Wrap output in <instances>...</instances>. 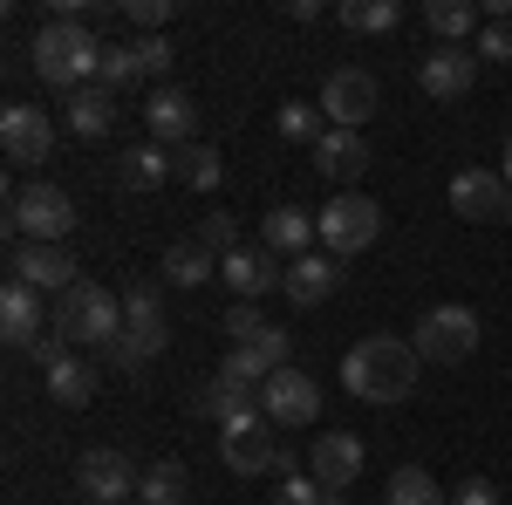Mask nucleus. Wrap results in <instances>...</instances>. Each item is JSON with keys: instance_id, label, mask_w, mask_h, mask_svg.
<instances>
[{"instance_id": "6ab92c4d", "label": "nucleus", "mask_w": 512, "mask_h": 505, "mask_svg": "<svg viewBox=\"0 0 512 505\" xmlns=\"http://www.w3.org/2000/svg\"><path fill=\"white\" fill-rule=\"evenodd\" d=\"M335 287H342V260H335V253H301V260H287V287H280V294H287L294 308H321Z\"/></svg>"}, {"instance_id": "2eb2a0df", "label": "nucleus", "mask_w": 512, "mask_h": 505, "mask_svg": "<svg viewBox=\"0 0 512 505\" xmlns=\"http://www.w3.org/2000/svg\"><path fill=\"white\" fill-rule=\"evenodd\" d=\"M219 280L233 287L239 301H260V294L287 287V267H280V253H274V246H239L233 260L219 267Z\"/></svg>"}, {"instance_id": "9d476101", "label": "nucleus", "mask_w": 512, "mask_h": 505, "mask_svg": "<svg viewBox=\"0 0 512 505\" xmlns=\"http://www.w3.org/2000/svg\"><path fill=\"white\" fill-rule=\"evenodd\" d=\"M260 410H267L280 430H308L321 417L315 376H308V369H274V376H267V389H260Z\"/></svg>"}, {"instance_id": "79ce46f5", "label": "nucleus", "mask_w": 512, "mask_h": 505, "mask_svg": "<svg viewBox=\"0 0 512 505\" xmlns=\"http://www.w3.org/2000/svg\"><path fill=\"white\" fill-rule=\"evenodd\" d=\"M103 362H110V369H144V362H151V349H144V342H137V335H130V328H123L117 342H110V349H103Z\"/></svg>"}, {"instance_id": "a211bd4d", "label": "nucleus", "mask_w": 512, "mask_h": 505, "mask_svg": "<svg viewBox=\"0 0 512 505\" xmlns=\"http://www.w3.org/2000/svg\"><path fill=\"white\" fill-rule=\"evenodd\" d=\"M137 485H144V478H137V465H130L123 451H82V492L96 505H130Z\"/></svg>"}, {"instance_id": "473e14b6", "label": "nucleus", "mask_w": 512, "mask_h": 505, "mask_svg": "<svg viewBox=\"0 0 512 505\" xmlns=\"http://www.w3.org/2000/svg\"><path fill=\"white\" fill-rule=\"evenodd\" d=\"M396 21H403L396 0H349L342 7V28H355V35H390Z\"/></svg>"}, {"instance_id": "7c9ffc66", "label": "nucleus", "mask_w": 512, "mask_h": 505, "mask_svg": "<svg viewBox=\"0 0 512 505\" xmlns=\"http://www.w3.org/2000/svg\"><path fill=\"white\" fill-rule=\"evenodd\" d=\"M171 178L192 185V192H212V185H219V151H212V144H185V151H171Z\"/></svg>"}, {"instance_id": "4be33fe9", "label": "nucleus", "mask_w": 512, "mask_h": 505, "mask_svg": "<svg viewBox=\"0 0 512 505\" xmlns=\"http://www.w3.org/2000/svg\"><path fill=\"white\" fill-rule=\"evenodd\" d=\"M198 410H205L219 430H233V424H246V417H260V389L233 383V376H212V383L198 389Z\"/></svg>"}, {"instance_id": "ddd939ff", "label": "nucleus", "mask_w": 512, "mask_h": 505, "mask_svg": "<svg viewBox=\"0 0 512 505\" xmlns=\"http://www.w3.org/2000/svg\"><path fill=\"white\" fill-rule=\"evenodd\" d=\"M7 280H28L35 294H69L82 273H76V260H69V246H14Z\"/></svg>"}, {"instance_id": "f3484780", "label": "nucleus", "mask_w": 512, "mask_h": 505, "mask_svg": "<svg viewBox=\"0 0 512 505\" xmlns=\"http://www.w3.org/2000/svg\"><path fill=\"white\" fill-rule=\"evenodd\" d=\"M0 335H7V349H35L41 335H48L41 294L28 280H7V287H0Z\"/></svg>"}, {"instance_id": "c9c22d12", "label": "nucleus", "mask_w": 512, "mask_h": 505, "mask_svg": "<svg viewBox=\"0 0 512 505\" xmlns=\"http://www.w3.org/2000/svg\"><path fill=\"white\" fill-rule=\"evenodd\" d=\"M130 48H137V69H144V82H158L164 69L178 62V48H171L164 35H144V41H130Z\"/></svg>"}, {"instance_id": "a19ab883", "label": "nucleus", "mask_w": 512, "mask_h": 505, "mask_svg": "<svg viewBox=\"0 0 512 505\" xmlns=\"http://www.w3.org/2000/svg\"><path fill=\"white\" fill-rule=\"evenodd\" d=\"M260 328H267V321H260V308H253V301H233V308H226V335H233L239 349H246Z\"/></svg>"}, {"instance_id": "c756f323", "label": "nucleus", "mask_w": 512, "mask_h": 505, "mask_svg": "<svg viewBox=\"0 0 512 505\" xmlns=\"http://www.w3.org/2000/svg\"><path fill=\"white\" fill-rule=\"evenodd\" d=\"M137 499H144V505H185V499H192V478H185V465H178V458H164V465L144 471Z\"/></svg>"}, {"instance_id": "b1692460", "label": "nucleus", "mask_w": 512, "mask_h": 505, "mask_svg": "<svg viewBox=\"0 0 512 505\" xmlns=\"http://www.w3.org/2000/svg\"><path fill=\"white\" fill-rule=\"evenodd\" d=\"M117 178H123V192H158L171 178V151L164 144H137V151L117 157Z\"/></svg>"}, {"instance_id": "49530a36", "label": "nucleus", "mask_w": 512, "mask_h": 505, "mask_svg": "<svg viewBox=\"0 0 512 505\" xmlns=\"http://www.w3.org/2000/svg\"><path fill=\"white\" fill-rule=\"evenodd\" d=\"M506 226H512V219H506Z\"/></svg>"}, {"instance_id": "5701e85b", "label": "nucleus", "mask_w": 512, "mask_h": 505, "mask_svg": "<svg viewBox=\"0 0 512 505\" xmlns=\"http://www.w3.org/2000/svg\"><path fill=\"white\" fill-rule=\"evenodd\" d=\"M315 171L321 178H335V185H349L355 171H369V144H362V130H328L315 144Z\"/></svg>"}, {"instance_id": "bb28decb", "label": "nucleus", "mask_w": 512, "mask_h": 505, "mask_svg": "<svg viewBox=\"0 0 512 505\" xmlns=\"http://www.w3.org/2000/svg\"><path fill=\"white\" fill-rule=\"evenodd\" d=\"M41 389H48V396H55L62 410H82V403L96 396V369H89L82 355H69V362H55V369L41 376Z\"/></svg>"}, {"instance_id": "393cba45", "label": "nucleus", "mask_w": 512, "mask_h": 505, "mask_svg": "<svg viewBox=\"0 0 512 505\" xmlns=\"http://www.w3.org/2000/svg\"><path fill=\"white\" fill-rule=\"evenodd\" d=\"M158 273L171 280V287H205L212 273H219V260L198 246V239H178V246H164V260H158Z\"/></svg>"}, {"instance_id": "f8f14e48", "label": "nucleus", "mask_w": 512, "mask_h": 505, "mask_svg": "<svg viewBox=\"0 0 512 505\" xmlns=\"http://www.w3.org/2000/svg\"><path fill=\"white\" fill-rule=\"evenodd\" d=\"M308 478L328 485V492H349L355 478H362V437L355 430H321L315 444H308Z\"/></svg>"}, {"instance_id": "2f4dec72", "label": "nucleus", "mask_w": 512, "mask_h": 505, "mask_svg": "<svg viewBox=\"0 0 512 505\" xmlns=\"http://www.w3.org/2000/svg\"><path fill=\"white\" fill-rule=\"evenodd\" d=\"M130 82H144V69H137V48H123V41H103V62H96V89H130Z\"/></svg>"}, {"instance_id": "c03bdc74", "label": "nucleus", "mask_w": 512, "mask_h": 505, "mask_svg": "<svg viewBox=\"0 0 512 505\" xmlns=\"http://www.w3.org/2000/svg\"><path fill=\"white\" fill-rule=\"evenodd\" d=\"M451 505H499V485H492V478H465V485L451 492Z\"/></svg>"}, {"instance_id": "6e6552de", "label": "nucleus", "mask_w": 512, "mask_h": 505, "mask_svg": "<svg viewBox=\"0 0 512 505\" xmlns=\"http://www.w3.org/2000/svg\"><path fill=\"white\" fill-rule=\"evenodd\" d=\"M451 212L458 219H472V226H506L512 219V185H506V171H458L451 178Z\"/></svg>"}, {"instance_id": "72a5a7b5", "label": "nucleus", "mask_w": 512, "mask_h": 505, "mask_svg": "<svg viewBox=\"0 0 512 505\" xmlns=\"http://www.w3.org/2000/svg\"><path fill=\"white\" fill-rule=\"evenodd\" d=\"M192 239L205 246V253H212V260H219V267H226V260L239 253V226H233V212H205Z\"/></svg>"}, {"instance_id": "f03ea898", "label": "nucleus", "mask_w": 512, "mask_h": 505, "mask_svg": "<svg viewBox=\"0 0 512 505\" xmlns=\"http://www.w3.org/2000/svg\"><path fill=\"white\" fill-rule=\"evenodd\" d=\"M48 328H55L69 349H110L123 335V294H110L103 280H76L69 294H55Z\"/></svg>"}, {"instance_id": "e433bc0d", "label": "nucleus", "mask_w": 512, "mask_h": 505, "mask_svg": "<svg viewBox=\"0 0 512 505\" xmlns=\"http://www.w3.org/2000/svg\"><path fill=\"white\" fill-rule=\"evenodd\" d=\"M219 376H233V383H246V389H267V376H274V369H267L253 349H233L226 362H219Z\"/></svg>"}, {"instance_id": "a18cd8bd", "label": "nucleus", "mask_w": 512, "mask_h": 505, "mask_svg": "<svg viewBox=\"0 0 512 505\" xmlns=\"http://www.w3.org/2000/svg\"><path fill=\"white\" fill-rule=\"evenodd\" d=\"M506 185H512V137H506Z\"/></svg>"}, {"instance_id": "f704fd0d", "label": "nucleus", "mask_w": 512, "mask_h": 505, "mask_svg": "<svg viewBox=\"0 0 512 505\" xmlns=\"http://www.w3.org/2000/svg\"><path fill=\"white\" fill-rule=\"evenodd\" d=\"M280 137H287V144H321L328 130H321L315 103H301V96H294V103H280Z\"/></svg>"}, {"instance_id": "58836bf2", "label": "nucleus", "mask_w": 512, "mask_h": 505, "mask_svg": "<svg viewBox=\"0 0 512 505\" xmlns=\"http://www.w3.org/2000/svg\"><path fill=\"white\" fill-rule=\"evenodd\" d=\"M472 55H485V62H512V21H485Z\"/></svg>"}, {"instance_id": "9b49d317", "label": "nucleus", "mask_w": 512, "mask_h": 505, "mask_svg": "<svg viewBox=\"0 0 512 505\" xmlns=\"http://www.w3.org/2000/svg\"><path fill=\"white\" fill-rule=\"evenodd\" d=\"M0 151H7V164H48V151H55V123H48V110H35V103H7V110H0Z\"/></svg>"}, {"instance_id": "412c9836", "label": "nucleus", "mask_w": 512, "mask_h": 505, "mask_svg": "<svg viewBox=\"0 0 512 505\" xmlns=\"http://www.w3.org/2000/svg\"><path fill=\"white\" fill-rule=\"evenodd\" d=\"M315 239H321V226H315V212H301V205H274L267 219H260V246H274V253H315Z\"/></svg>"}, {"instance_id": "39448f33", "label": "nucleus", "mask_w": 512, "mask_h": 505, "mask_svg": "<svg viewBox=\"0 0 512 505\" xmlns=\"http://www.w3.org/2000/svg\"><path fill=\"white\" fill-rule=\"evenodd\" d=\"M478 314L465 308V301H444V308H424V321H417V335H410V349L424 355V362H437V369H458V362H472L478 355Z\"/></svg>"}, {"instance_id": "a878e982", "label": "nucleus", "mask_w": 512, "mask_h": 505, "mask_svg": "<svg viewBox=\"0 0 512 505\" xmlns=\"http://www.w3.org/2000/svg\"><path fill=\"white\" fill-rule=\"evenodd\" d=\"M110 123H117V103H110V89H76V96H69V130H76L82 144L110 137Z\"/></svg>"}, {"instance_id": "423d86ee", "label": "nucleus", "mask_w": 512, "mask_h": 505, "mask_svg": "<svg viewBox=\"0 0 512 505\" xmlns=\"http://www.w3.org/2000/svg\"><path fill=\"white\" fill-rule=\"evenodd\" d=\"M274 417L260 410V417H246V424H233L226 437H219V451H226V465L239 471V478H294V451L274 437Z\"/></svg>"}, {"instance_id": "dca6fc26", "label": "nucleus", "mask_w": 512, "mask_h": 505, "mask_svg": "<svg viewBox=\"0 0 512 505\" xmlns=\"http://www.w3.org/2000/svg\"><path fill=\"white\" fill-rule=\"evenodd\" d=\"M123 328H130L151 355L171 342V314H164V294H158V280H151V273L123 287Z\"/></svg>"}, {"instance_id": "0eeeda50", "label": "nucleus", "mask_w": 512, "mask_h": 505, "mask_svg": "<svg viewBox=\"0 0 512 505\" xmlns=\"http://www.w3.org/2000/svg\"><path fill=\"white\" fill-rule=\"evenodd\" d=\"M315 226H321V253L349 260V253H369V246H376L383 212H376V198H362V192H335L315 212Z\"/></svg>"}, {"instance_id": "aec40b11", "label": "nucleus", "mask_w": 512, "mask_h": 505, "mask_svg": "<svg viewBox=\"0 0 512 505\" xmlns=\"http://www.w3.org/2000/svg\"><path fill=\"white\" fill-rule=\"evenodd\" d=\"M144 123H151V144H192V130H198V110H192V96L185 89H151V110H144Z\"/></svg>"}, {"instance_id": "20e7f679", "label": "nucleus", "mask_w": 512, "mask_h": 505, "mask_svg": "<svg viewBox=\"0 0 512 505\" xmlns=\"http://www.w3.org/2000/svg\"><path fill=\"white\" fill-rule=\"evenodd\" d=\"M7 212H14L7 226L21 233V246H62V239L76 233V198L62 192V185H48V178L21 185V192L7 198Z\"/></svg>"}, {"instance_id": "1a4fd4ad", "label": "nucleus", "mask_w": 512, "mask_h": 505, "mask_svg": "<svg viewBox=\"0 0 512 505\" xmlns=\"http://www.w3.org/2000/svg\"><path fill=\"white\" fill-rule=\"evenodd\" d=\"M376 103H383V89L369 69H335V76L321 82V117L335 123V130H362V123L376 117Z\"/></svg>"}, {"instance_id": "ea45409f", "label": "nucleus", "mask_w": 512, "mask_h": 505, "mask_svg": "<svg viewBox=\"0 0 512 505\" xmlns=\"http://www.w3.org/2000/svg\"><path fill=\"white\" fill-rule=\"evenodd\" d=\"M123 14H130V28H144V35H164V21H171V0H123Z\"/></svg>"}, {"instance_id": "c85d7f7f", "label": "nucleus", "mask_w": 512, "mask_h": 505, "mask_svg": "<svg viewBox=\"0 0 512 505\" xmlns=\"http://www.w3.org/2000/svg\"><path fill=\"white\" fill-rule=\"evenodd\" d=\"M390 505H451V492L437 485L424 465H403V471H390V492H383Z\"/></svg>"}, {"instance_id": "f257e3e1", "label": "nucleus", "mask_w": 512, "mask_h": 505, "mask_svg": "<svg viewBox=\"0 0 512 505\" xmlns=\"http://www.w3.org/2000/svg\"><path fill=\"white\" fill-rule=\"evenodd\" d=\"M424 376V355L410 349L403 335H362L349 355H342V383L362 403H403Z\"/></svg>"}, {"instance_id": "4468645a", "label": "nucleus", "mask_w": 512, "mask_h": 505, "mask_svg": "<svg viewBox=\"0 0 512 505\" xmlns=\"http://www.w3.org/2000/svg\"><path fill=\"white\" fill-rule=\"evenodd\" d=\"M472 82H478V55H472V48H431L424 69H417V89H424L431 103H458V96H472Z\"/></svg>"}, {"instance_id": "4c0bfd02", "label": "nucleus", "mask_w": 512, "mask_h": 505, "mask_svg": "<svg viewBox=\"0 0 512 505\" xmlns=\"http://www.w3.org/2000/svg\"><path fill=\"white\" fill-rule=\"evenodd\" d=\"M328 499V485H315L308 471H294V478H280V492H274V505H321Z\"/></svg>"}, {"instance_id": "7ed1b4c3", "label": "nucleus", "mask_w": 512, "mask_h": 505, "mask_svg": "<svg viewBox=\"0 0 512 505\" xmlns=\"http://www.w3.org/2000/svg\"><path fill=\"white\" fill-rule=\"evenodd\" d=\"M28 55H35V76L48 82V89H69V96H76L82 82L96 76V62H103V35L82 28V21H41Z\"/></svg>"}, {"instance_id": "37998d69", "label": "nucleus", "mask_w": 512, "mask_h": 505, "mask_svg": "<svg viewBox=\"0 0 512 505\" xmlns=\"http://www.w3.org/2000/svg\"><path fill=\"white\" fill-rule=\"evenodd\" d=\"M28 355H35V362H41V376H48L55 362H69V355H76V349H69V342H62V335L48 328V335H41V342H35V349H28Z\"/></svg>"}, {"instance_id": "cd10ccee", "label": "nucleus", "mask_w": 512, "mask_h": 505, "mask_svg": "<svg viewBox=\"0 0 512 505\" xmlns=\"http://www.w3.org/2000/svg\"><path fill=\"white\" fill-rule=\"evenodd\" d=\"M424 28H431L444 48H458V35L478 28V7L472 0H424Z\"/></svg>"}]
</instances>
